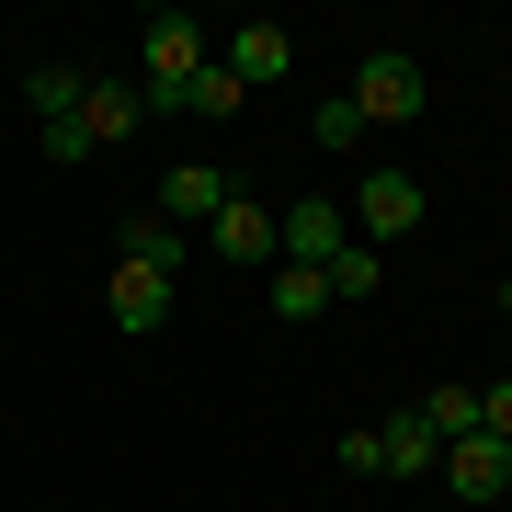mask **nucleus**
<instances>
[{"instance_id":"7ed1b4c3","label":"nucleus","mask_w":512,"mask_h":512,"mask_svg":"<svg viewBox=\"0 0 512 512\" xmlns=\"http://www.w3.org/2000/svg\"><path fill=\"white\" fill-rule=\"evenodd\" d=\"M137 126H148L137 80H92L69 126H46V160H92V148H114V137H137Z\"/></svg>"},{"instance_id":"1a4fd4ad","label":"nucleus","mask_w":512,"mask_h":512,"mask_svg":"<svg viewBox=\"0 0 512 512\" xmlns=\"http://www.w3.org/2000/svg\"><path fill=\"white\" fill-rule=\"evenodd\" d=\"M217 69L239 80V92H262V80H285V69H296V35H285V23H239V35L217 46Z\"/></svg>"},{"instance_id":"a211bd4d","label":"nucleus","mask_w":512,"mask_h":512,"mask_svg":"<svg viewBox=\"0 0 512 512\" xmlns=\"http://www.w3.org/2000/svg\"><path fill=\"white\" fill-rule=\"evenodd\" d=\"M308 137H319V148H365V114H353V103H342V92H330V103H319V114H308Z\"/></svg>"},{"instance_id":"412c9836","label":"nucleus","mask_w":512,"mask_h":512,"mask_svg":"<svg viewBox=\"0 0 512 512\" xmlns=\"http://www.w3.org/2000/svg\"><path fill=\"white\" fill-rule=\"evenodd\" d=\"M501 319H512V285H501Z\"/></svg>"},{"instance_id":"6e6552de","label":"nucleus","mask_w":512,"mask_h":512,"mask_svg":"<svg viewBox=\"0 0 512 512\" xmlns=\"http://www.w3.org/2000/svg\"><path fill=\"white\" fill-rule=\"evenodd\" d=\"M205 239H217V262L262 274V262H274V205H262V194H228L217 217H205Z\"/></svg>"},{"instance_id":"f03ea898","label":"nucleus","mask_w":512,"mask_h":512,"mask_svg":"<svg viewBox=\"0 0 512 512\" xmlns=\"http://www.w3.org/2000/svg\"><path fill=\"white\" fill-rule=\"evenodd\" d=\"M365 126H410L421 103H433V69H421L410 46H365V69H353V92H342Z\"/></svg>"},{"instance_id":"20e7f679","label":"nucleus","mask_w":512,"mask_h":512,"mask_svg":"<svg viewBox=\"0 0 512 512\" xmlns=\"http://www.w3.org/2000/svg\"><path fill=\"white\" fill-rule=\"evenodd\" d=\"M103 308H114V330H160L171 308H183V274H160V262H126V251H114Z\"/></svg>"},{"instance_id":"6ab92c4d","label":"nucleus","mask_w":512,"mask_h":512,"mask_svg":"<svg viewBox=\"0 0 512 512\" xmlns=\"http://www.w3.org/2000/svg\"><path fill=\"white\" fill-rule=\"evenodd\" d=\"M342 467H353V478H387V444H376V421H353V433H342Z\"/></svg>"},{"instance_id":"2eb2a0df","label":"nucleus","mask_w":512,"mask_h":512,"mask_svg":"<svg viewBox=\"0 0 512 512\" xmlns=\"http://www.w3.org/2000/svg\"><path fill=\"white\" fill-rule=\"evenodd\" d=\"M330 308V274H308V262H274V319H319Z\"/></svg>"},{"instance_id":"dca6fc26","label":"nucleus","mask_w":512,"mask_h":512,"mask_svg":"<svg viewBox=\"0 0 512 512\" xmlns=\"http://www.w3.org/2000/svg\"><path fill=\"white\" fill-rule=\"evenodd\" d=\"M239 103H251V92H239V80L217 69V57H205V69H194V92H183V114H205V126H228Z\"/></svg>"},{"instance_id":"0eeeda50","label":"nucleus","mask_w":512,"mask_h":512,"mask_svg":"<svg viewBox=\"0 0 512 512\" xmlns=\"http://www.w3.org/2000/svg\"><path fill=\"white\" fill-rule=\"evenodd\" d=\"M433 478H444L456 501H501V490H512V444H501V433H456Z\"/></svg>"},{"instance_id":"9b49d317","label":"nucleus","mask_w":512,"mask_h":512,"mask_svg":"<svg viewBox=\"0 0 512 512\" xmlns=\"http://www.w3.org/2000/svg\"><path fill=\"white\" fill-rule=\"evenodd\" d=\"M228 194H239V183H228L217 160H183V171H171V183H160V217H171V228H194V217H217Z\"/></svg>"},{"instance_id":"aec40b11","label":"nucleus","mask_w":512,"mask_h":512,"mask_svg":"<svg viewBox=\"0 0 512 512\" xmlns=\"http://www.w3.org/2000/svg\"><path fill=\"white\" fill-rule=\"evenodd\" d=\"M478 433H501V444H512V376H490V387H478Z\"/></svg>"},{"instance_id":"f8f14e48","label":"nucleus","mask_w":512,"mask_h":512,"mask_svg":"<svg viewBox=\"0 0 512 512\" xmlns=\"http://www.w3.org/2000/svg\"><path fill=\"white\" fill-rule=\"evenodd\" d=\"M319 274H330V308H365V296L387 285V251H376V239H353V251L319 262Z\"/></svg>"},{"instance_id":"4468645a","label":"nucleus","mask_w":512,"mask_h":512,"mask_svg":"<svg viewBox=\"0 0 512 512\" xmlns=\"http://www.w3.org/2000/svg\"><path fill=\"white\" fill-rule=\"evenodd\" d=\"M126 262H160V274H183V228L148 205V217H126Z\"/></svg>"},{"instance_id":"ddd939ff","label":"nucleus","mask_w":512,"mask_h":512,"mask_svg":"<svg viewBox=\"0 0 512 512\" xmlns=\"http://www.w3.org/2000/svg\"><path fill=\"white\" fill-rule=\"evenodd\" d=\"M80 92H92V80H80L69 57H35V69H23V103H35L46 126H69V114H80Z\"/></svg>"},{"instance_id":"f3484780","label":"nucleus","mask_w":512,"mask_h":512,"mask_svg":"<svg viewBox=\"0 0 512 512\" xmlns=\"http://www.w3.org/2000/svg\"><path fill=\"white\" fill-rule=\"evenodd\" d=\"M421 421H433V444L478 433V387H433V399H421Z\"/></svg>"},{"instance_id":"9d476101","label":"nucleus","mask_w":512,"mask_h":512,"mask_svg":"<svg viewBox=\"0 0 512 512\" xmlns=\"http://www.w3.org/2000/svg\"><path fill=\"white\" fill-rule=\"evenodd\" d=\"M376 444H387V478H433V467H444V444H433V421H421V399H410V410H387V421H376Z\"/></svg>"},{"instance_id":"39448f33","label":"nucleus","mask_w":512,"mask_h":512,"mask_svg":"<svg viewBox=\"0 0 512 512\" xmlns=\"http://www.w3.org/2000/svg\"><path fill=\"white\" fill-rule=\"evenodd\" d=\"M330 251H353V217H342L330 194H308V205H285V217H274V262H308V274H319Z\"/></svg>"},{"instance_id":"f257e3e1","label":"nucleus","mask_w":512,"mask_h":512,"mask_svg":"<svg viewBox=\"0 0 512 512\" xmlns=\"http://www.w3.org/2000/svg\"><path fill=\"white\" fill-rule=\"evenodd\" d=\"M137 57H148L137 103H148V114H183L194 69H205V57H217V46H205V23H194V12H148V23H137Z\"/></svg>"},{"instance_id":"423d86ee","label":"nucleus","mask_w":512,"mask_h":512,"mask_svg":"<svg viewBox=\"0 0 512 512\" xmlns=\"http://www.w3.org/2000/svg\"><path fill=\"white\" fill-rule=\"evenodd\" d=\"M342 217H353V239H376V251H387V239L421 228V183H410V171H365V194H353Z\"/></svg>"}]
</instances>
